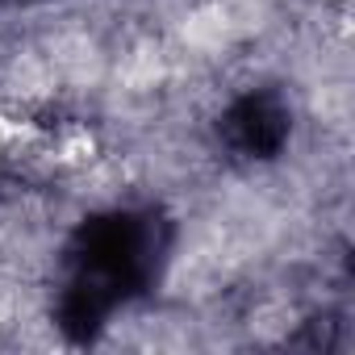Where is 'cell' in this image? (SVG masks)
<instances>
[{
  "instance_id": "cell-1",
  "label": "cell",
  "mask_w": 355,
  "mask_h": 355,
  "mask_svg": "<svg viewBox=\"0 0 355 355\" xmlns=\"http://www.w3.org/2000/svg\"><path fill=\"white\" fill-rule=\"evenodd\" d=\"M175 226L159 205H117L84 218L63 247L55 322L71 343H96L117 309L146 297L171 255Z\"/></svg>"
},
{
  "instance_id": "cell-2",
  "label": "cell",
  "mask_w": 355,
  "mask_h": 355,
  "mask_svg": "<svg viewBox=\"0 0 355 355\" xmlns=\"http://www.w3.org/2000/svg\"><path fill=\"white\" fill-rule=\"evenodd\" d=\"M293 138V105L280 88L259 84L239 92L218 113V142L247 163H272Z\"/></svg>"
}]
</instances>
